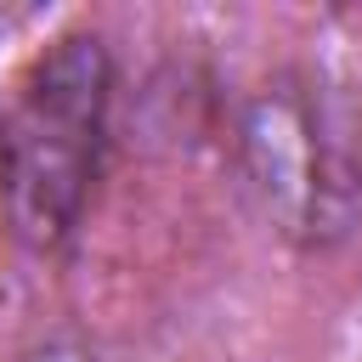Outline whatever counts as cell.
Wrapping results in <instances>:
<instances>
[{"mask_svg": "<svg viewBox=\"0 0 362 362\" xmlns=\"http://www.w3.org/2000/svg\"><path fill=\"white\" fill-rule=\"evenodd\" d=\"M102 90L107 68L96 40H62L23 85L6 124V198L34 243H57L79 215L102 130Z\"/></svg>", "mask_w": 362, "mask_h": 362, "instance_id": "6da1fadb", "label": "cell"}, {"mask_svg": "<svg viewBox=\"0 0 362 362\" xmlns=\"http://www.w3.org/2000/svg\"><path fill=\"white\" fill-rule=\"evenodd\" d=\"M28 362H96V356H85V351H68V345H57V351H40V356H28Z\"/></svg>", "mask_w": 362, "mask_h": 362, "instance_id": "7a4b0ae2", "label": "cell"}]
</instances>
